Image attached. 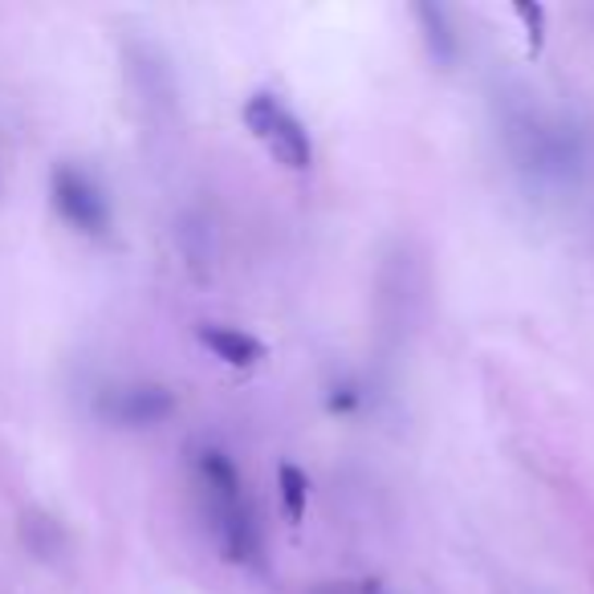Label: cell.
<instances>
[{"label": "cell", "instance_id": "ba28073f", "mask_svg": "<svg viewBox=\"0 0 594 594\" xmlns=\"http://www.w3.org/2000/svg\"><path fill=\"white\" fill-rule=\"evenodd\" d=\"M517 21L525 25V41H530V53H542V41H546V9L542 4H530V0H521L513 4Z\"/></svg>", "mask_w": 594, "mask_h": 594}, {"label": "cell", "instance_id": "277c9868", "mask_svg": "<svg viewBox=\"0 0 594 594\" xmlns=\"http://www.w3.org/2000/svg\"><path fill=\"white\" fill-rule=\"evenodd\" d=\"M175 411V395L159 383H126L98 395V416L119 428H151Z\"/></svg>", "mask_w": 594, "mask_h": 594}, {"label": "cell", "instance_id": "5b68a950", "mask_svg": "<svg viewBox=\"0 0 594 594\" xmlns=\"http://www.w3.org/2000/svg\"><path fill=\"white\" fill-rule=\"evenodd\" d=\"M200 343L228 367H257L265 359V343L236 326H200Z\"/></svg>", "mask_w": 594, "mask_h": 594}, {"label": "cell", "instance_id": "9c48e42d", "mask_svg": "<svg viewBox=\"0 0 594 594\" xmlns=\"http://www.w3.org/2000/svg\"><path fill=\"white\" fill-rule=\"evenodd\" d=\"M362 399V392L355 387V383H343V387H334V395H330V411H355Z\"/></svg>", "mask_w": 594, "mask_h": 594}, {"label": "cell", "instance_id": "7a4b0ae2", "mask_svg": "<svg viewBox=\"0 0 594 594\" xmlns=\"http://www.w3.org/2000/svg\"><path fill=\"white\" fill-rule=\"evenodd\" d=\"M245 126L252 131V139L289 172H306L313 163L310 131L301 126V119L277 95H252L245 102Z\"/></svg>", "mask_w": 594, "mask_h": 594}, {"label": "cell", "instance_id": "6da1fadb", "mask_svg": "<svg viewBox=\"0 0 594 594\" xmlns=\"http://www.w3.org/2000/svg\"><path fill=\"white\" fill-rule=\"evenodd\" d=\"M196 477H200V488L208 497V513H212L224 554L233 562L257 566L261 562V525H257V509L245 493V481L236 472L233 456L216 444H203L196 453Z\"/></svg>", "mask_w": 594, "mask_h": 594}, {"label": "cell", "instance_id": "52a82bcc", "mask_svg": "<svg viewBox=\"0 0 594 594\" xmlns=\"http://www.w3.org/2000/svg\"><path fill=\"white\" fill-rule=\"evenodd\" d=\"M277 488H282V509L289 521H301L306 517V497H310V481L297 465H282L277 469Z\"/></svg>", "mask_w": 594, "mask_h": 594}, {"label": "cell", "instance_id": "3957f363", "mask_svg": "<svg viewBox=\"0 0 594 594\" xmlns=\"http://www.w3.org/2000/svg\"><path fill=\"white\" fill-rule=\"evenodd\" d=\"M49 196H53V208L58 216L78 228L82 236H102L110 228V203L107 191L98 188L95 175H86L74 163H58L53 175H49Z\"/></svg>", "mask_w": 594, "mask_h": 594}, {"label": "cell", "instance_id": "8992f818", "mask_svg": "<svg viewBox=\"0 0 594 594\" xmlns=\"http://www.w3.org/2000/svg\"><path fill=\"white\" fill-rule=\"evenodd\" d=\"M416 16H420L423 41L432 49V58H436L440 65H453L456 53H460V41H456L453 25H448V9H440V4H416Z\"/></svg>", "mask_w": 594, "mask_h": 594}]
</instances>
